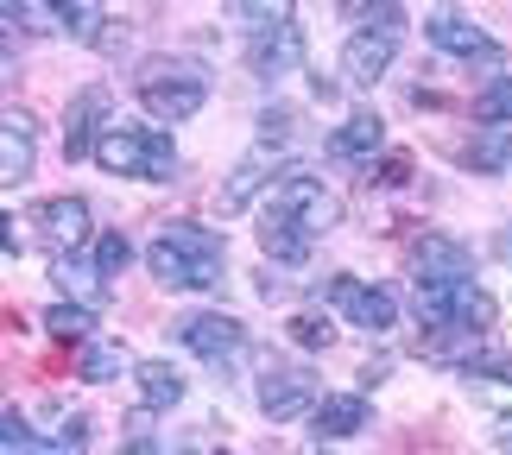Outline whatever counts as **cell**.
<instances>
[{
    "label": "cell",
    "instance_id": "obj_1",
    "mask_svg": "<svg viewBox=\"0 0 512 455\" xmlns=\"http://www.w3.org/2000/svg\"><path fill=\"white\" fill-rule=\"evenodd\" d=\"M336 222H342V203L323 190V177L285 171L279 184H272L266 209H260V247H266V260L298 266V260H310V247H317Z\"/></svg>",
    "mask_w": 512,
    "mask_h": 455
},
{
    "label": "cell",
    "instance_id": "obj_2",
    "mask_svg": "<svg viewBox=\"0 0 512 455\" xmlns=\"http://www.w3.org/2000/svg\"><path fill=\"white\" fill-rule=\"evenodd\" d=\"M146 266H152V279L171 285V291H209V285H222L228 241L215 228H196V222H165L146 241Z\"/></svg>",
    "mask_w": 512,
    "mask_h": 455
},
{
    "label": "cell",
    "instance_id": "obj_3",
    "mask_svg": "<svg viewBox=\"0 0 512 455\" xmlns=\"http://www.w3.org/2000/svg\"><path fill=\"white\" fill-rule=\"evenodd\" d=\"M95 165L108 177H140V184H159V177L177 171V146L171 133L140 127V121H108L102 140H95Z\"/></svg>",
    "mask_w": 512,
    "mask_h": 455
},
{
    "label": "cell",
    "instance_id": "obj_4",
    "mask_svg": "<svg viewBox=\"0 0 512 455\" xmlns=\"http://www.w3.org/2000/svg\"><path fill=\"white\" fill-rule=\"evenodd\" d=\"M133 89H140L146 114H159V121H190V114L209 102V70L190 64V57H152V64H140Z\"/></svg>",
    "mask_w": 512,
    "mask_h": 455
},
{
    "label": "cell",
    "instance_id": "obj_5",
    "mask_svg": "<svg viewBox=\"0 0 512 455\" xmlns=\"http://www.w3.org/2000/svg\"><path fill=\"white\" fill-rule=\"evenodd\" d=\"M418 323L437 335H487L494 329V298L475 279H430L418 285Z\"/></svg>",
    "mask_w": 512,
    "mask_h": 455
},
{
    "label": "cell",
    "instance_id": "obj_6",
    "mask_svg": "<svg viewBox=\"0 0 512 455\" xmlns=\"http://www.w3.org/2000/svg\"><path fill=\"white\" fill-rule=\"evenodd\" d=\"M298 146V114L291 108H272L266 121H260V146H253L241 165L228 171V184H222V209H247L253 203V190L266 184V171H279V158Z\"/></svg>",
    "mask_w": 512,
    "mask_h": 455
},
{
    "label": "cell",
    "instance_id": "obj_7",
    "mask_svg": "<svg viewBox=\"0 0 512 455\" xmlns=\"http://www.w3.org/2000/svg\"><path fill=\"white\" fill-rule=\"evenodd\" d=\"M373 19L367 32H354L348 45H342V83L348 89H373L380 76L392 70V51H399V26H405V13L399 7H380V13H361Z\"/></svg>",
    "mask_w": 512,
    "mask_h": 455
},
{
    "label": "cell",
    "instance_id": "obj_8",
    "mask_svg": "<svg viewBox=\"0 0 512 455\" xmlns=\"http://www.w3.org/2000/svg\"><path fill=\"white\" fill-rule=\"evenodd\" d=\"M317 373L310 367H266L260 373V411L272 424H291V418H304V411H317Z\"/></svg>",
    "mask_w": 512,
    "mask_h": 455
},
{
    "label": "cell",
    "instance_id": "obj_9",
    "mask_svg": "<svg viewBox=\"0 0 512 455\" xmlns=\"http://www.w3.org/2000/svg\"><path fill=\"white\" fill-rule=\"evenodd\" d=\"M32 228L57 260H70V253H83V241H89V203L83 196H51V203L32 209Z\"/></svg>",
    "mask_w": 512,
    "mask_h": 455
},
{
    "label": "cell",
    "instance_id": "obj_10",
    "mask_svg": "<svg viewBox=\"0 0 512 455\" xmlns=\"http://www.w3.org/2000/svg\"><path fill=\"white\" fill-rule=\"evenodd\" d=\"M329 304H336L354 329H367V335H386L392 323H399V304H392V291L361 285V279H329Z\"/></svg>",
    "mask_w": 512,
    "mask_h": 455
},
{
    "label": "cell",
    "instance_id": "obj_11",
    "mask_svg": "<svg viewBox=\"0 0 512 455\" xmlns=\"http://www.w3.org/2000/svg\"><path fill=\"white\" fill-rule=\"evenodd\" d=\"M177 342L190 354H203V361H234V354L247 348V329L234 323V316H222V310H196V316L177 323Z\"/></svg>",
    "mask_w": 512,
    "mask_h": 455
},
{
    "label": "cell",
    "instance_id": "obj_12",
    "mask_svg": "<svg viewBox=\"0 0 512 455\" xmlns=\"http://www.w3.org/2000/svg\"><path fill=\"white\" fill-rule=\"evenodd\" d=\"M424 32H430V45L449 51V57H500V45H494V38H487L468 13H430Z\"/></svg>",
    "mask_w": 512,
    "mask_h": 455
},
{
    "label": "cell",
    "instance_id": "obj_13",
    "mask_svg": "<svg viewBox=\"0 0 512 455\" xmlns=\"http://www.w3.org/2000/svg\"><path fill=\"white\" fill-rule=\"evenodd\" d=\"M367 418H373V411H367L361 392H329V399L310 411V424H317V437H323V443H348V437H361Z\"/></svg>",
    "mask_w": 512,
    "mask_h": 455
},
{
    "label": "cell",
    "instance_id": "obj_14",
    "mask_svg": "<svg viewBox=\"0 0 512 455\" xmlns=\"http://www.w3.org/2000/svg\"><path fill=\"white\" fill-rule=\"evenodd\" d=\"M108 114V89H83L70 102V114H64V158H89L95 152V140H102V121Z\"/></svg>",
    "mask_w": 512,
    "mask_h": 455
},
{
    "label": "cell",
    "instance_id": "obj_15",
    "mask_svg": "<svg viewBox=\"0 0 512 455\" xmlns=\"http://www.w3.org/2000/svg\"><path fill=\"white\" fill-rule=\"evenodd\" d=\"M411 266H418V285H430V279H468V272H475L468 247L449 241V234H424L418 253H411Z\"/></svg>",
    "mask_w": 512,
    "mask_h": 455
},
{
    "label": "cell",
    "instance_id": "obj_16",
    "mask_svg": "<svg viewBox=\"0 0 512 455\" xmlns=\"http://www.w3.org/2000/svg\"><path fill=\"white\" fill-rule=\"evenodd\" d=\"M468 386H475V399H481V411H487V424H494L500 449L512 455V367L500 373V380H494V373H475Z\"/></svg>",
    "mask_w": 512,
    "mask_h": 455
},
{
    "label": "cell",
    "instance_id": "obj_17",
    "mask_svg": "<svg viewBox=\"0 0 512 455\" xmlns=\"http://www.w3.org/2000/svg\"><path fill=\"white\" fill-rule=\"evenodd\" d=\"M51 279L64 285V298H76L83 310L108 304V272H102V266H89V260H76V253H70V260H57V266H51Z\"/></svg>",
    "mask_w": 512,
    "mask_h": 455
},
{
    "label": "cell",
    "instance_id": "obj_18",
    "mask_svg": "<svg viewBox=\"0 0 512 455\" xmlns=\"http://www.w3.org/2000/svg\"><path fill=\"white\" fill-rule=\"evenodd\" d=\"M380 146H386V121H380V114H348V121L329 133V152H336V158H373Z\"/></svg>",
    "mask_w": 512,
    "mask_h": 455
},
{
    "label": "cell",
    "instance_id": "obj_19",
    "mask_svg": "<svg viewBox=\"0 0 512 455\" xmlns=\"http://www.w3.org/2000/svg\"><path fill=\"white\" fill-rule=\"evenodd\" d=\"M32 121L26 114H7V133H0V177H7V184H26L32 177Z\"/></svg>",
    "mask_w": 512,
    "mask_h": 455
},
{
    "label": "cell",
    "instance_id": "obj_20",
    "mask_svg": "<svg viewBox=\"0 0 512 455\" xmlns=\"http://www.w3.org/2000/svg\"><path fill=\"white\" fill-rule=\"evenodd\" d=\"M291 64H304V32L298 26H279L272 38L253 45V70H260V76H285Z\"/></svg>",
    "mask_w": 512,
    "mask_h": 455
},
{
    "label": "cell",
    "instance_id": "obj_21",
    "mask_svg": "<svg viewBox=\"0 0 512 455\" xmlns=\"http://www.w3.org/2000/svg\"><path fill=\"white\" fill-rule=\"evenodd\" d=\"M133 373H140V405L146 411H165V405L184 399V373H177L171 361H140Z\"/></svg>",
    "mask_w": 512,
    "mask_h": 455
},
{
    "label": "cell",
    "instance_id": "obj_22",
    "mask_svg": "<svg viewBox=\"0 0 512 455\" xmlns=\"http://www.w3.org/2000/svg\"><path fill=\"white\" fill-rule=\"evenodd\" d=\"M45 329L57 335V342L89 348V342H95V310H83V304H51V310H45Z\"/></svg>",
    "mask_w": 512,
    "mask_h": 455
},
{
    "label": "cell",
    "instance_id": "obj_23",
    "mask_svg": "<svg viewBox=\"0 0 512 455\" xmlns=\"http://www.w3.org/2000/svg\"><path fill=\"white\" fill-rule=\"evenodd\" d=\"M127 367H133V361H127L121 342H89L83 361H76V373H83V380H95V386H102V380H121Z\"/></svg>",
    "mask_w": 512,
    "mask_h": 455
},
{
    "label": "cell",
    "instance_id": "obj_24",
    "mask_svg": "<svg viewBox=\"0 0 512 455\" xmlns=\"http://www.w3.org/2000/svg\"><path fill=\"white\" fill-rule=\"evenodd\" d=\"M7 455H83V443H76V437L45 443V437H32V430L19 424V411H7Z\"/></svg>",
    "mask_w": 512,
    "mask_h": 455
},
{
    "label": "cell",
    "instance_id": "obj_25",
    "mask_svg": "<svg viewBox=\"0 0 512 455\" xmlns=\"http://www.w3.org/2000/svg\"><path fill=\"white\" fill-rule=\"evenodd\" d=\"M475 121L481 127H506L512 121V76H494V83L475 95Z\"/></svg>",
    "mask_w": 512,
    "mask_h": 455
},
{
    "label": "cell",
    "instance_id": "obj_26",
    "mask_svg": "<svg viewBox=\"0 0 512 455\" xmlns=\"http://www.w3.org/2000/svg\"><path fill=\"white\" fill-rule=\"evenodd\" d=\"M127 260H133V247H127V234H121V228H108V234H102V241H95V266H102V272H108V279H114V272H127Z\"/></svg>",
    "mask_w": 512,
    "mask_h": 455
},
{
    "label": "cell",
    "instance_id": "obj_27",
    "mask_svg": "<svg viewBox=\"0 0 512 455\" xmlns=\"http://www.w3.org/2000/svg\"><path fill=\"white\" fill-rule=\"evenodd\" d=\"M285 329H291V342H298V348H329V335H336L323 316H291Z\"/></svg>",
    "mask_w": 512,
    "mask_h": 455
},
{
    "label": "cell",
    "instance_id": "obj_28",
    "mask_svg": "<svg viewBox=\"0 0 512 455\" xmlns=\"http://www.w3.org/2000/svg\"><path fill=\"white\" fill-rule=\"evenodd\" d=\"M57 19H64V32L95 38V26H102V7H57Z\"/></svg>",
    "mask_w": 512,
    "mask_h": 455
},
{
    "label": "cell",
    "instance_id": "obj_29",
    "mask_svg": "<svg viewBox=\"0 0 512 455\" xmlns=\"http://www.w3.org/2000/svg\"><path fill=\"white\" fill-rule=\"evenodd\" d=\"M500 253H506V260H512V222H506V234H500Z\"/></svg>",
    "mask_w": 512,
    "mask_h": 455
},
{
    "label": "cell",
    "instance_id": "obj_30",
    "mask_svg": "<svg viewBox=\"0 0 512 455\" xmlns=\"http://www.w3.org/2000/svg\"><path fill=\"white\" fill-rule=\"evenodd\" d=\"M310 455H317V449H310Z\"/></svg>",
    "mask_w": 512,
    "mask_h": 455
}]
</instances>
